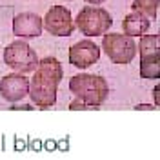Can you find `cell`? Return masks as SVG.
<instances>
[{"label": "cell", "instance_id": "1", "mask_svg": "<svg viewBox=\"0 0 160 160\" xmlns=\"http://www.w3.org/2000/svg\"><path fill=\"white\" fill-rule=\"evenodd\" d=\"M64 77L62 64L55 57H46L38 60V66L35 75L29 82V98L40 109H48L57 102V91H58L60 80Z\"/></svg>", "mask_w": 160, "mask_h": 160}, {"label": "cell", "instance_id": "2", "mask_svg": "<svg viewBox=\"0 0 160 160\" xmlns=\"http://www.w3.org/2000/svg\"><path fill=\"white\" fill-rule=\"evenodd\" d=\"M69 89L75 95V98L86 102L95 109H98L109 95V86L106 78L100 75H89V73H80L71 77Z\"/></svg>", "mask_w": 160, "mask_h": 160}, {"label": "cell", "instance_id": "3", "mask_svg": "<svg viewBox=\"0 0 160 160\" xmlns=\"http://www.w3.org/2000/svg\"><path fill=\"white\" fill-rule=\"evenodd\" d=\"M4 62L15 73L26 75V73H31V71L37 69L38 57H37V51L33 49L28 42L17 40V42H13V44H9L6 48V51H4Z\"/></svg>", "mask_w": 160, "mask_h": 160}, {"label": "cell", "instance_id": "4", "mask_svg": "<svg viewBox=\"0 0 160 160\" xmlns=\"http://www.w3.org/2000/svg\"><path fill=\"white\" fill-rule=\"evenodd\" d=\"M102 49L115 64H129L137 57V44L133 37L124 33H108L102 38Z\"/></svg>", "mask_w": 160, "mask_h": 160}, {"label": "cell", "instance_id": "5", "mask_svg": "<svg viewBox=\"0 0 160 160\" xmlns=\"http://www.w3.org/2000/svg\"><path fill=\"white\" fill-rule=\"evenodd\" d=\"M111 15L102 8H82L75 18V28H78L86 37H100L111 28Z\"/></svg>", "mask_w": 160, "mask_h": 160}, {"label": "cell", "instance_id": "6", "mask_svg": "<svg viewBox=\"0 0 160 160\" xmlns=\"http://www.w3.org/2000/svg\"><path fill=\"white\" fill-rule=\"evenodd\" d=\"M42 28L53 37H71L75 31L71 11L64 6H53L42 20Z\"/></svg>", "mask_w": 160, "mask_h": 160}, {"label": "cell", "instance_id": "7", "mask_svg": "<svg viewBox=\"0 0 160 160\" xmlns=\"http://www.w3.org/2000/svg\"><path fill=\"white\" fill-rule=\"evenodd\" d=\"M28 91H29V80L22 73H11L0 80V98H4L6 102L11 104L20 102L28 97Z\"/></svg>", "mask_w": 160, "mask_h": 160}, {"label": "cell", "instance_id": "8", "mask_svg": "<svg viewBox=\"0 0 160 160\" xmlns=\"http://www.w3.org/2000/svg\"><path fill=\"white\" fill-rule=\"evenodd\" d=\"M98 58L100 48L91 40H80L69 48V62L78 69H86L93 64H97Z\"/></svg>", "mask_w": 160, "mask_h": 160}, {"label": "cell", "instance_id": "9", "mask_svg": "<svg viewBox=\"0 0 160 160\" xmlns=\"http://www.w3.org/2000/svg\"><path fill=\"white\" fill-rule=\"evenodd\" d=\"M13 33L15 37L20 38H38L42 35V18H40L37 13H18L15 18H13Z\"/></svg>", "mask_w": 160, "mask_h": 160}, {"label": "cell", "instance_id": "10", "mask_svg": "<svg viewBox=\"0 0 160 160\" xmlns=\"http://www.w3.org/2000/svg\"><path fill=\"white\" fill-rule=\"evenodd\" d=\"M149 28H151V20L146 15L137 13V11L129 13L122 22L124 35H128V37H142L144 33H148Z\"/></svg>", "mask_w": 160, "mask_h": 160}, {"label": "cell", "instance_id": "11", "mask_svg": "<svg viewBox=\"0 0 160 160\" xmlns=\"http://www.w3.org/2000/svg\"><path fill=\"white\" fill-rule=\"evenodd\" d=\"M140 77L157 80L160 77V53L140 57Z\"/></svg>", "mask_w": 160, "mask_h": 160}, {"label": "cell", "instance_id": "12", "mask_svg": "<svg viewBox=\"0 0 160 160\" xmlns=\"http://www.w3.org/2000/svg\"><path fill=\"white\" fill-rule=\"evenodd\" d=\"M158 4H160V0H135V2H133V11L146 15V17L153 22V20L157 18Z\"/></svg>", "mask_w": 160, "mask_h": 160}, {"label": "cell", "instance_id": "13", "mask_svg": "<svg viewBox=\"0 0 160 160\" xmlns=\"http://www.w3.org/2000/svg\"><path fill=\"white\" fill-rule=\"evenodd\" d=\"M69 109H71V111H73V109H95V108H91V106H88L86 102H82V100L75 98V100L69 104Z\"/></svg>", "mask_w": 160, "mask_h": 160}, {"label": "cell", "instance_id": "14", "mask_svg": "<svg viewBox=\"0 0 160 160\" xmlns=\"http://www.w3.org/2000/svg\"><path fill=\"white\" fill-rule=\"evenodd\" d=\"M11 109H33V106H29V104H13L11 106Z\"/></svg>", "mask_w": 160, "mask_h": 160}, {"label": "cell", "instance_id": "15", "mask_svg": "<svg viewBox=\"0 0 160 160\" xmlns=\"http://www.w3.org/2000/svg\"><path fill=\"white\" fill-rule=\"evenodd\" d=\"M160 88L158 86H155V89H153V98H155V106H158L160 104Z\"/></svg>", "mask_w": 160, "mask_h": 160}, {"label": "cell", "instance_id": "16", "mask_svg": "<svg viewBox=\"0 0 160 160\" xmlns=\"http://www.w3.org/2000/svg\"><path fill=\"white\" fill-rule=\"evenodd\" d=\"M155 108H157L155 104H138V106H137L135 109H148V111H153Z\"/></svg>", "mask_w": 160, "mask_h": 160}, {"label": "cell", "instance_id": "17", "mask_svg": "<svg viewBox=\"0 0 160 160\" xmlns=\"http://www.w3.org/2000/svg\"><path fill=\"white\" fill-rule=\"evenodd\" d=\"M86 2H88V4H95V6H98V4L104 2V0H86Z\"/></svg>", "mask_w": 160, "mask_h": 160}]
</instances>
